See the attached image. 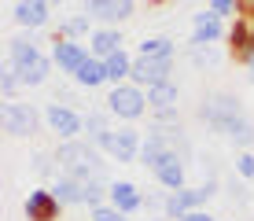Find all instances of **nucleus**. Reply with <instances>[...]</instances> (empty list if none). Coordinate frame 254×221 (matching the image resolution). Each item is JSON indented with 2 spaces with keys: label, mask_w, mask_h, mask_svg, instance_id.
Masks as SVG:
<instances>
[{
  "label": "nucleus",
  "mask_w": 254,
  "mask_h": 221,
  "mask_svg": "<svg viewBox=\"0 0 254 221\" xmlns=\"http://www.w3.org/2000/svg\"><path fill=\"white\" fill-rule=\"evenodd\" d=\"M217 52H214V44H199V48H191V63L195 67H217Z\"/></svg>",
  "instance_id": "28"
},
{
  "label": "nucleus",
  "mask_w": 254,
  "mask_h": 221,
  "mask_svg": "<svg viewBox=\"0 0 254 221\" xmlns=\"http://www.w3.org/2000/svg\"><path fill=\"white\" fill-rule=\"evenodd\" d=\"M41 118H45V114H37V107H33V103H22V100H4V107H0L4 133H11L15 140H30V137H37Z\"/></svg>",
  "instance_id": "4"
},
{
  "label": "nucleus",
  "mask_w": 254,
  "mask_h": 221,
  "mask_svg": "<svg viewBox=\"0 0 254 221\" xmlns=\"http://www.w3.org/2000/svg\"><path fill=\"white\" fill-rule=\"evenodd\" d=\"M243 63H247V77H251V81H254V52H251V56H247V59H243Z\"/></svg>",
  "instance_id": "35"
},
{
  "label": "nucleus",
  "mask_w": 254,
  "mask_h": 221,
  "mask_svg": "<svg viewBox=\"0 0 254 221\" xmlns=\"http://www.w3.org/2000/svg\"><path fill=\"white\" fill-rule=\"evenodd\" d=\"M52 192H56V199L63 203V207H77V203H85V181H77V177L59 173L56 181H52Z\"/></svg>",
  "instance_id": "21"
},
{
  "label": "nucleus",
  "mask_w": 254,
  "mask_h": 221,
  "mask_svg": "<svg viewBox=\"0 0 254 221\" xmlns=\"http://www.w3.org/2000/svg\"><path fill=\"white\" fill-rule=\"evenodd\" d=\"M229 41H232V52L240 59H247L254 52V19L251 15H236V22L229 26Z\"/></svg>",
  "instance_id": "19"
},
{
  "label": "nucleus",
  "mask_w": 254,
  "mask_h": 221,
  "mask_svg": "<svg viewBox=\"0 0 254 221\" xmlns=\"http://www.w3.org/2000/svg\"><path fill=\"white\" fill-rule=\"evenodd\" d=\"M7 59H11L15 70H19L22 88H37V85H45V81H48V74H52V67H56V59L45 56L30 33H19V37L7 41Z\"/></svg>",
  "instance_id": "1"
},
{
  "label": "nucleus",
  "mask_w": 254,
  "mask_h": 221,
  "mask_svg": "<svg viewBox=\"0 0 254 221\" xmlns=\"http://www.w3.org/2000/svg\"><path fill=\"white\" fill-rule=\"evenodd\" d=\"M122 48H126V37H122L118 26H100V30L89 33V52L96 59H107V56H115V52H122Z\"/></svg>",
  "instance_id": "17"
},
{
  "label": "nucleus",
  "mask_w": 254,
  "mask_h": 221,
  "mask_svg": "<svg viewBox=\"0 0 254 221\" xmlns=\"http://www.w3.org/2000/svg\"><path fill=\"white\" fill-rule=\"evenodd\" d=\"M133 59L136 56H129L126 48L115 52V56H107V59H103V67H107V81L111 85H126L129 77H133Z\"/></svg>",
  "instance_id": "22"
},
{
  "label": "nucleus",
  "mask_w": 254,
  "mask_h": 221,
  "mask_svg": "<svg viewBox=\"0 0 254 221\" xmlns=\"http://www.w3.org/2000/svg\"><path fill=\"white\" fill-rule=\"evenodd\" d=\"M236 4H240V15H251L254 19V0H236Z\"/></svg>",
  "instance_id": "34"
},
{
  "label": "nucleus",
  "mask_w": 254,
  "mask_h": 221,
  "mask_svg": "<svg viewBox=\"0 0 254 221\" xmlns=\"http://www.w3.org/2000/svg\"><path fill=\"white\" fill-rule=\"evenodd\" d=\"M22 88V81H19V70H15V63L7 59L4 67H0V92H4V100H15V92Z\"/></svg>",
  "instance_id": "27"
},
{
  "label": "nucleus",
  "mask_w": 254,
  "mask_h": 221,
  "mask_svg": "<svg viewBox=\"0 0 254 221\" xmlns=\"http://www.w3.org/2000/svg\"><path fill=\"white\" fill-rule=\"evenodd\" d=\"M59 210H63V203L56 199L52 188H33L30 196H26V218L30 221H56Z\"/></svg>",
  "instance_id": "15"
},
{
  "label": "nucleus",
  "mask_w": 254,
  "mask_h": 221,
  "mask_svg": "<svg viewBox=\"0 0 254 221\" xmlns=\"http://www.w3.org/2000/svg\"><path fill=\"white\" fill-rule=\"evenodd\" d=\"M240 114H247V111H243V103L236 100L232 92H214V96H206L203 107H199V118H203L210 129H217V133H225Z\"/></svg>",
  "instance_id": "6"
},
{
  "label": "nucleus",
  "mask_w": 254,
  "mask_h": 221,
  "mask_svg": "<svg viewBox=\"0 0 254 221\" xmlns=\"http://www.w3.org/2000/svg\"><path fill=\"white\" fill-rule=\"evenodd\" d=\"M11 19H15V26H22V30H30V33L45 30L52 22V4L48 0H15Z\"/></svg>",
  "instance_id": "13"
},
{
  "label": "nucleus",
  "mask_w": 254,
  "mask_h": 221,
  "mask_svg": "<svg viewBox=\"0 0 254 221\" xmlns=\"http://www.w3.org/2000/svg\"><path fill=\"white\" fill-rule=\"evenodd\" d=\"M107 111L115 114V118H122V122H140L147 111V92L140 85H133V81H126V85H111V92H107Z\"/></svg>",
  "instance_id": "3"
},
{
  "label": "nucleus",
  "mask_w": 254,
  "mask_h": 221,
  "mask_svg": "<svg viewBox=\"0 0 254 221\" xmlns=\"http://www.w3.org/2000/svg\"><path fill=\"white\" fill-rule=\"evenodd\" d=\"M181 221H217V218H210L206 210H191V214H185Z\"/></svg>",
  "instance_id": "33"
},
{
  "label": "nucleus",
  "mask_w": 254,
  "mask_h": 221,
  "mask_svg": "<svg viewBox=\"0 0 254 221\" xmlns=\"http://www.w3.org/2000/svg\"><path fill=\"white\" fill-rule=\"evenodd\" d=\"M140 147H144V137L140 129L133 126H118L111 133V144H107V155L115 162H140Z\"/></svg>",
  "instance_id": "8"
},
{
  "label": "nucleus",
  "mask_w": 254,
  "mask_h": 221,
  "mask_svg": "<svg viewBox=\"0 0 254 221\" xmlns=\"http://www.w3.org/2000/svg\"><path fill=\"white\" fill-rule=\"evenodd\" d=\"M85 11L103 26H118V22L133 19L136 0H85Z\"/></svg>",
  "instance_id": "14"
},
{
  "label": "nucleus",
  "mask_w": 254,
  "mask_h": 221,
  "mask_svg": "<svg viewBox=\"0 0 254 221\" xmlns=\"http://www.w3.org/2000/svg\"><path fill=\"white\" fill-rule=\"evenodd\" d=\"M173 52H177V44H173L170 37H144L136 56H147V59H173Z\"/></svg>",
  "instance_id": "25"
},
{
  "label": "nucleus",
  "mask_w": 254,
  "mask_h": 221,
  "mask_svg": "<svg viewBox=\"0 0 254 221\" xmlns=\"http://www.w3.org/2000/svg\"><path fill=\"white\" fill-rule=\"evenodd\" d=\"M225 137H229L236 147H243V151H247V147L254 144V122L247 118V114H240V118H236L232 126L225 129Z\"/></svg>",
  "instance_id": "26"
},
{
  "label": "nucleus",
  "mask_w": 254,
  "mask_h": 221,
  "mask_svg": "<svg viewBox=\"0 0 254 221\" xmlns=\"http://www.w3.org/2000/svg\"><path fill=\"white\" fill-rule=\"evenodd\" d=\"M85 33H92V15H89V11H81V15H66V19L59 22V33H56V37L81 41Z\"/></svg>",
  "instance_id": "24"
},
{
  "label": "nucleus",
  "mask_w": 254,
  "mask_h": 221,
  "mask_svg": "<svg viewBox=\"0 0 254 221\" xmlns=\"http://www.w3.org/2000/svg\"><path fill=\"white\" fill-rule=\"evenodd\" d=\"M45 126L56 133L59 140H77V133H85V114H77L70 103L52 100L45 107Z\"/></svg>",
  "instance_id": "7"
},
{
  "label": "nucleus",
  "mask_w": 254,
  "mask_h": 221,
  "mask_svg": "<svg viewBox=\"0 0 254 221\" xmlns=\"http://www.w3.org/2000/svg\"><path fill=\"white\" fill-rule=\"evenodd\" d=\"M92 221H129V214H122L111 203H103V207H92Z\"/></svg>",
  "instance_id": "30"
},
{
  "label": "nucleus",
  "mask_w": 254,
  "mask_h": 221,
  "mask_svg": "<svg viewBox=\"0 0 254 221\" xmlns=\"http://www.w3.org/2000/svg\"><path fill=\"white\" fill-rule=\"evenodd\" d=\"M210 196H217V177H206L203 184H195V188H181V192H166V218H185L191 210H203V203Z\"/></svg>",
  "instance_id": "5"
},
{
  "label": "nucleus",
  "mask_w": 254,
  "mask_h": 221,
  "mask_svg": "<svg viewBox=\"0 0 254 221\" xmlns=\"http://www.w3.org/2000/svg\"><path fill=\"white\" fill-rule=\"evenodd\" d=\"M236 173H240V177H247V181L254 177V155H251V151H243L240 158H236Z\"/></svg>",
  "instance_id": "32"
},
{
  "label": "nucleus",
  "mask_w": 254,
  "mask_h": 221,
  "mask_svg": "<svg viewBox=\"0 0 254 221\" xmlns=\"http://www.w3.org/2000/svg\"><path fill=\"white\" fill-rule=\"evenodd\" d=\"M56 162H59V173L66 177H77V181H92V177H103V155L100 147L89 144V140H63L56 147Z\"/></svg>",
  "instance_id": "2"
},
{
  "label": "nucleus",
  "mask_w": 254,
  "mask_h": 221,
  "mask_svg": "<svg viewBox=\"0 0 254 221\" xmlns=\"http://www.w3.org/2000/svg\"><path fill=\"white\" fill-rule=\"evenodd\" d=\"M206 7L214 15H221V19H229V15H240V4L236 0H206Z\"/></svg>",
  "instance_id": "31"
},
{
  "label": "nucleus",
  "mask_w": 254,
  "mask_h": 221,
  "mask_svg": "<svg viewBox=\"0 0 254 221\" xmlns=\"http://www.w3.org/2000/svg\"><path fill=\"white\" fill-rule=\"evenodd\" d=\"M173 59H147V56H136L133 59V77L129 81L140 85V88H151L159 81H173Z\"/></svg>",
  "instance_id": "12"
},
{
  "label": "nucleus",
  "mask_w": 254,
  "mask_h": 221,
  "mask_svg": "<svg viewBox=\"0 0 254 221\" xmlns=\"http://www.w3.org/2000/svg\"><path fill=\"white\" fill-rule=\"evenodd\" d=\"M107 203H111L115 210H122V214H136V210L144 207V192H140L133 181H111Z\"/></svg>",
  "instance_id": "16"
},
{
  "label": "nucleus",
  "mask_w": 254,
  "mask_h": 221,
  "mask_svg": "<svg viewBox=\"0 0 254 221\" xmlns=\"http://www.w3.org/2000/svg\"><path fill=\"white\" fill-rule=\"evenodd\" d=\"M221 37H229L221 15H214L210 7H206V11H199V15H191V41H188V48H199V44H217Z\"/></svg>",
  "instance_id": "10"
},
{
  "label": "nucleus",
  "mask_w": 254,
  "mask_h": 221,
  "mask_svg": "<svg viewBox=\"0 0 254 221\" xmlns=\"http://www.w3.org/2000/svg\"><path fill=\"white\" fill-rule=\"evenodd\" d=\"M74 81L81 85V88H100V85H107V67H103V59L89 56V59H85V67L74 74Z\"/></svg>",
  "instance_id": "23"
},
{
  "label": "nucleus",
  "mask_w": 254,
  "mask_h": 221,
  "mask_svg": "<svg viewBox=\"0 0 254 221\" xmlns=\"http://www.w3.org/2000/svg\"><path fill=\"white\" fill-rule=\"evenodd\" d=\"M185 158L188 155H181V151H166L159 162H155L151 173H155V181H159L166 192H181V188H185V177H188Z\"/></svg>",
  "instance_id": "11"
},
{
  "label": "nucleus",
  "mask_w": 254,
  "mask_h": 221,
  "mask_svg": "<svg viewBox=\"0 0 254 221\" xmlns=\"http://www.w3.org/2000/svg\"><path fill=\"white\" fill-rule=\"evenodd\" d=\"M52 162H56V155H48V151H37V155H33V170H37L41 177H59Z\"/></svg>",
  "instance_id": "29"
},
{
  "label": "nucleus",
  "mask_w": 254,
  "mask_h": 221,
  "mask_svg": "<svg viewBox=\"0 0 254 221\" xmlns=\"http://www.w3.org/2000/svg\"><path fill=\"white\" fill-rule=\"evenodd\" d=\"M147 92V107L151 111H177V100H181V88L173 81H159L151 88H144Z\"/></svg>",
  "instance_id": "20"
},
{
  "label": "nucleus",
  "mask_w": 254,
  "mask_h": 221,
  "mask_svg": "<svg viewBox=\"0 0 254 221\" xmlns=\"http://www.w3.org/2000/svg\"><path fill=\"white\" fill-rule=\"evenodd\" d=\"M92 52L85 48L81 41H66V37H56L52 41V59H56V67H59V74H70L74 77L77 70L85 67V59H89Z\"/></svg>",
  "instance_id": "9"
},
{
  "label": "nucleus",
  "mask_w": 254,
  "mask_h": 221,
  "mask_svg": "<svg viewBox=\"0 0 254 221\" xmlns=\"http://www.w3.org/2000/svg\"><path fill=\"white\" fill-rule=\"evenodd\" d=\"M111 118L115 114L111 111H89L85 114V137H89V144H96L100 151H107V144H111Z\"/></svg>",
  "instance_id": "18"
},
{
  "label": "nucleus",
  "mask_w": 254,
  "mask_h": 221,
  "mask_svg": "<svg viewBox=\"0 0 254 221\" xmlns=\"http://www.w3.org/2000/svg\"><path fill=\"white\" fill-rule=\"evenodd\" d=\"M48 4H52V7H56V4H63V0H48Z\"/></svg>",
  "instance_id": "36"
}]
</instances>
